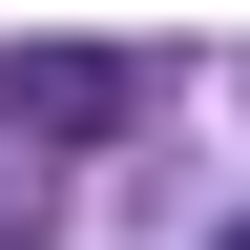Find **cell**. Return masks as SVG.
I'll list each match as a JSON object with an SVG mask.
<instances>
[{
  "mask_svg": "<svg viewBox=\"0 0 250 250\" xmlns=\"http://www.w3.org/2000/svg\"><path fill=\"white\" fill-rule=\"evenodd\" d=\"M42 229H62V188H42V167H0V250H42Z\"/></svg>",
  "mask_w": 250,
  "mask_h": 250,
  "instance_id": "cell-2",
  "label": "cell"
},
{
  "mask_svg": "<svg viewBox=\"0 0 250 250\" xmlns=\"http://www.w3.org/2000/svg\"><path fill=\"white\" fill-rule=\"evenodd\" d=\"M21 125H62V146H104V125H125V62H104V42H62V62H21Z\"/></svg>",
  "mask_w": 250,
  "mask_h": 250,
  "instance_id": "cell-1",
  "label": "cell"
},
{
  "mask_svg": "<svg viewBox=\"0 0 250 250\" xmlns=\"http://www.w3.org/2000/svg\"><path fill=\"white\" fill-rule=\"evenodd\" d=\"M229 250H250V229H229Z\"/></svg>",
  "mask_w": 250,
  "mask_h": 250,
  "instance_id": "cell-3",
  "label": "cell"
}]
</instances>
